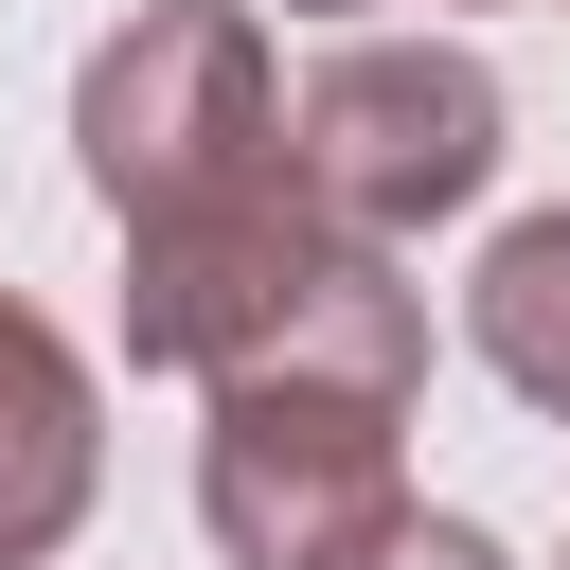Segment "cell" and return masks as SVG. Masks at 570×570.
Returning a JSON list of instances; mask_svg holds the SVG:
<instances>
[{"mask_svg": "<svg viewBox=\"0 0 570 570\" xmlns=\"http://www.w3.org/2000/svg\"><path fill=\"white\" fill-rule=\"evenodd\" d=\"M303 18H374V0H303ZM552 18H570V0H552Z\"/></svg>", "mask_w": 570, "mask_h": 570, "instance_id": "cell-7", "label": "cell"}, {"mask_svg": "<svg viewBox=\"0 0 570 570\" xmlns=\"http://www.w3.org/2000/svg\"><path fill=\"white\" fill-rule=\"evenodd\" d=\"M410 392H428V303L392 249H356L267 356L214 374L196 428V517L232 570H356L410 517Z\"/></svg>", "mask_w": 570, "mask_h": 570, "instance_id": "cell-2", "label": "cell"}, {"mask_svg": "<svg viewBox=\"0 0 570 570\" xmlns=\"http://www.w3.org/2000/svg\"><path fill=\"white\" fill-rule=\"evenodd\" d=\"M463 338L499 356V392H534V410L570 428V196H552V214H517V232L481 249V285H463Z\"/></svg>", "mask_w": 570, "mask_h": 570, "instance_id": "cell-5", "label": "cell"}, {"mask_svg": "<svg viewBox=\"0 0 570 570\" xmlns=\"http://www.w3.org/2000/svg\"><path fill=\"white\" fill-rule=\"evenodd\" d=\"M285 142H303V196L374 249H410L428 214H463L499 178V71L428 18H356L285 71Z\"/></svg>", "mask_w": 570, "mask_h": 570, "instance_id": "cell-3", "label": "cell"}, {"mask_svg": "<svg viewBox=\"0 0 570 570\" xmlns=\"http://www.w3.org/2000/svg\"><path fill=\"white\" fill-rule=\"evenodd\" d=\"M71 142H89V196L125 214V356L142 374H232L267 356L374 232H338L303 196V142H285V53L249 0H142L89 89H71Z\"/></svg>", "mask_w": 570, "mask_h": 570, "instance_id": "cell-1", "label": "cell"}, {"mask_svg": "<svg viewBox=\"0 0 570 570\" xmlns=\"http://www.w3.org/2000/svg\"><path fill=\"white\" fill-rule=\"evenodd\" d=\"M356 570H517V552H499L481 517H428V499H410V517H392V534H374Z\"/></svg>", "mask_w": 570, "mask_h": 570, "instance_id": "cell-6", "label": "cell"}, {"mask_svg": "<svg viewBox=\"0 0 570 570\" xmlns=\"http://www.w3.org/2000/svg\"><path fill=\"white\" fill-rule=\"evenodd\" d=\"M107 481V410H89V356L0 285V570H53L71 517Z\"/></svg>", "mask_w": 570, "mask_h": 570, "instance_id": "cell-4", "label": "cell"}]
</instances>
